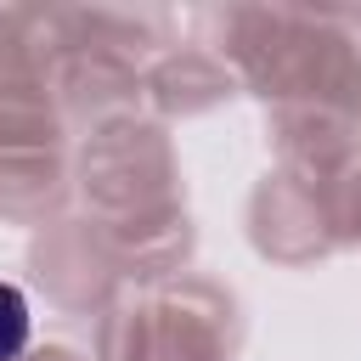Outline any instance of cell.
<instances>
[{"instance_id": "cell-1", "label": "cell", "mask_w": 361, "mask_h": 361, "mask_svg": "<svg viewBox=\"0 0 361 361\" xmlns=\"http://www.w3.org/2000/svg\"><path fill=\"white\" fill-rule=\"evenodd\" d=\"M28 333H34V316H28V299L17 282H0V361H17L28 350Z\"/></svg>"}]
</instances>
